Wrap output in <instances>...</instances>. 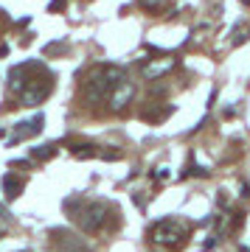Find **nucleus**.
Segmentation results:
<instances>
[{"label": "nucleus", "instance_id": "1", "mask_svg": "<svg viewBox=\"0 0 250 252\" xmlns=\"http://www.w3.org/2000/svg\"><path fill=\"white\" fill-rule=\"evenodd\" d=\"M186 235H188V227L177 219H161L149 227V238H152L158 247H166V250H177L186 244Z\"/></svg>", "mask_w": 250, "mask_h": 252}, {"label": "nucleus", "instance_id": "2", "mask_svg": "<svg viewBox=\"0 0 250 252\" xmlns=\"http://www.w3.org/2000/svg\"><path fill=\"white\" fill-rule=\"evenodd\" d=\"M110 213H113V207H110L107 202H84V205L73 213V219L79 221V227L84 233H98V230L107 227Z\"/></svg>", "mask_w": 250, "mask_h": 252}, {"label": "nucleus", "instance_id": "3", "mask_svg": "<svg viewBox=\"0 0 250 252\" xmlns=\"http://www.w3.org/2000/svg\"><path fill=\"white\" fill-rule=\"evenodd\" d=\"M51 93V81H40V79H31L26 81V87L20 90V101L26 104V107H37V104H42V98Z\"/></svg>", "mask_w": 250, "mask_h": 252}, {"label": "nucleus", "instance_id": "4", "mask_svg": "<svg viewBox=\"0 0 250 252\" xmlns=\"http://www.w3.org/2000/svg\"><path fill=\"white\" fill-rule=\"evenodd\" d=\"M132 95H135L132 81H121L116 90L110 93V109H113V112H121L126 104H132Z\"/></svg>", "mask_w": 250, "mask_h": 252}, {"label": "nucleus", "instance_id": "5", "mask_svg": "<svg viewBox=\"0 0 250 252\" xmlns=\"http://www.w3.org/2000/svg\"><path fill=\"white\" fill-rule=\"evenodd\" d=\"M84 93H87L90 101H98V98H104V95H107V93H110V84H107V79H104V70H98L96 76L87 81Z\"/></svg>", "mask_w": 250, "mask_h": 252}, {"label": "nucleus", "instance_id": "6", "mask_svg": "<svg viewBox=\"0 0 250 252\" xmlns=\"http://www.w3.org/2000/svg\"><path fill=\"white\" fill-rule=\"evenodd\" d=\"M174 67V59H155V62L143 64V79H161L163 73H169Z\"/></svg>", "mask_w": 250, "mask_h": 252}, {"label": "nucleus", "instance_id": "7", "mask_svg": "<svg viewBox=\"0 0 250 252\" xmlns=\"http://www.w3.org/2000/svg\"><path fill=\"white\" fill-rule=\"evenodd\" d=\"M20 193H23V180L6 174V177H3V196H6V202H14Z\"/></svg>", "mask_w": 250, "mask_h": 252}, {"label": "nucleus", "instance_id": "8", "mask_svg": "<svg viewBox=\"0 0 250 252\" xmlns=\"http://www.w3.org/2000/svg\"><path fill=\"white\" fill-rule=\"evenodd\" d=\"M42 126H45L42 115H40V118H34V121H28V124H20V126H17V135H14V140H26V137L37 135V132H40Z\"/></svg>", "mask_w": 250, "mask_h": 252}, {"label": "nucleus", "instance_id": "9", "mask_svg": "<svg viewBox=\"0 0 250 252\" xmlns=\"http://www.w3.org/2000/svg\"><path fill=\"white\" fill-rule=\"evenodd\" d=\"M59 244H62V250H65V252H90L84 244L73 241V235H65V241H59Z\"/></svg>", "mask_w": 250, "mask_h": 252}, {"label": "nucleus", "instance_id": "10", "mask_svg": "<svg viewBox=\"0 0 250 252\" xmlns=\"http://www.w3.org/2000/svg\"><path fill=\"white\" fill-rule=\"evenodd\" d=\"M141 6L143 9H149V11H161L169 6V0H141Z\"/></svg>", "mask_w": 250, "mask_h": 252}, {"label": "nucleus", "instance_id": "11", "mask_svg": "<svg viewBox=\"0 0 250 252\" xmlns=\"http://www.w3.org/2000/svg\"><path fill=\"white\" fill-rule=\"evenodd\" d=\"M56 154V146H45V149H34V157L37 160H40V157H42V160H48V157H54Z\"/></svg>", "mask_w": 250, "mask_h": 252}, {"label": "nucleus", "instance_id": "12", "mask_svg": "<svg viewBox=\"0 0 250 252\" xmlns=\"http://www.w3.org/2000/svg\"><path fill=\"white\" fill-rule=\"evenodd\" d=\"M0 235H3V227H0Z\"/></svg>", "mask_w": 250, "mask_h": 252}, {"label": "nucleus", "instance_id": "13", "mask_svg": "<svg viewBox=\"0 0 250 252\" xmlns=\"http://www.w3.org/2000/svg\"><path fill=\"white\" fill-rule=\"evenodd\" d=\"M26 252H28V250H26Z\"/></svg>", "mask_w": 250, "mask_h": 252}]
</instances>
